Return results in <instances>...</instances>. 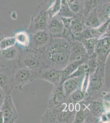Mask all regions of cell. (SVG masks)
<instances>
[{
    "label": "cell",
    "instance_id": "cell-16",
    "mask_svg": "<svg viewBox=\"0 0 110 123\" xmlns=\"http://www.w3.org/2000/svg\"><path fill=\"white\" fill-rule=\"evenodd\" d=\"M89 58V56H85L79 60H75L69 63L63 69L61 83H63L69 76L74 72L82 64L86 63Z\"/></svg>",
    "mask_w": 110,
    "mask_h": 123
},
{
    "label": "cell",
    "instance_id": "cell-7",
    "mask_svg": "<svg viewBox=\"0 0 110 123\" xmlns=\"http://www.w3.org/2000/svg\"><path fill=\"white\" fill-rule=\"evenodd\" d=\"M0 109L3 112L4 123H15L18 119V113L14 104L12 94L6 95Z\"/></svg>",
    "mask_w": 110,
    "mask_h": 123
},
{
    "label": "cell",
    "instance_id": "cell-27",
    "mask_svg": "<svg viewBox=\"0 0 110 123\" xmlns=\"http://www.w3.org/2000/svg\"><path fill=\"white\" fill-rule=\"evenodd\" d=\"M62 21L64 26L65 28L69 29L71 21L74 18H67V17H60Z\"/></svg>",
    "mask_w": 110,
    "mask_h": 123
},
{
    "label": "cell",
    "instance_id": "cell-17",
    "mask_svg": "<svg viewBox=\"0 0 110 123\" xmlns=\"http://www.w3.org/2000/svg\"><path fill=\"white\" fill-rule=\"evenodd\" d=\"M95 10L102 24L110 20V0H103Z\"/></svg>",
    "mask_w": 110,
    "mask_h": 123
},
{
    "label": "cell",
    "instance_id": "cell-25",
    "mask_svg": "<svg viewBox=\"0 0 110 123\" xmlns=\"http://www.w3.org/2000/svg\"><path fill=\"white\" fill-rule=\"evenodd\" d=\"M86 96V93L81 89H78L72 93L69 96L67 99L74 104L83 101Z\"/></svg>",
    "mask_w": 110,
    "mask_h": 123
},
{
    "label": "cell",
    "instance_id": "cell-13",
    "mask_svg": "<svg viewBox=\"0 0 110 123\" xmlns=\"http://www.w3.org/2000/svg\"><path fill=\"white\" fill-rule=\"evenodd\" d=\"M86 56V50L82 42L75 40L70 43V63Z\"/></svg>",
    "mask_w": 110,
    "mask_h": 123
},
{
    "label": "cell",
    "instance_id": "cell-19",
    "mask_svg": "<svg viewBox=\"0 0 110 123\" xmlns=\"http://www.w3.org/2000/svg\"><path fill=\"white\" fill-rule=\"evenodd\" d=\"M71 11L77 16L82 17L83 0H65Z\"/></svg>",
    "mask_w": 110,
    "mask_h": 123
},
{
    "label": "cell",
    "instance_id": "cell-4",
    "mask_svg": "<svg viewBox=\"0 0 110 123\" xmlns=\"http://www.w3.org/2000/svg\"><path fill=\"white\" fill-rule=\"evenodd\" d=\"M39 71L18 65L14 68L12 77L13 89L21 90L23 87L39 78Z\"/></svg>",
    "mask_w": 110,
    "mask_h": 123
},
{
    "label": "cell",
    "instance_id": "cell-10",
    "mask_svg": "<svg viewBox=\"0 0 110 123\" xmlns=\"http://www.w3.org/2000/svg\"><path fill=\"white\" fill-rule=\"evenodd\" d=\"M98 60L106 63L110 54V35H105L97 41L95 51Z\"/></svg>",
    "mask_w": 110,
    "mask_h": 123
},
{
    "label": "cell",
    "instance_id": "cell-1",
    "mask_svg": "<svg viewBox=\"0 0 110 123\" xmlns=\"http://www.w3.org/2000/svg\"><path fill=\"white\" fill-rule=\"evenodd\" d=\"M70 43L63 37H53L40 53L44 65L63 69L70 63Z\"/></svg>",
    "mask_w": 110,
    "mask_h": 123
},
{
    "label": "cell",
    "instance_id": "cell-8",
    "mask_svg": "<svg viewBox=\"0 0 110 123\" xmlns=\"http://www.w3.org/2000/svg\"><path fill=\"white\" fill-rule=\"evenodd\" d=\"M62 74L63 69L44 65L39 70V78L56 85L62 83Z\"/></svg>",
    "mask_w": 110,
    "mask_h": 123
},
{
    "label": "cell",
    "instance_id": "cell-2",
    "mask_svg": "<svg viewBox=\"0 0 110 123\" xmlns=\"http://www.w3.org/2000/svg\"><path fill=\"white\" fill-rule=\"evenodd\" d=\"M98 65L92 73L89 74L86 98H99L105 90V73L106 63L98 61Z\"/></svg>",
    "mask_w": 110,
    "mask_h": 123
},
{
    "label": "cell",
    "instance_id": "cell-6",
    "mask_svg": "<svg viewBox=\"0 0 110 123\" xmlns=\"http://www.w3.org/2000/svg\"><path fill=\"white\" fill-rule=\"evenodd\" d=\"M31 35L32 36L28 47L40 53L50 43L52 39V37L46 29L39 31Z\"/></svg>",
    "mask_w": 110,
    "mask_h": 123
},
{
    "label": "cell",
    "instance_id": "cell-26",
    "mask_svg": "<svg viewBox=\"0 0 110 123\" xmlns=\"http://www.w3.org/2000/svg\"><path fill=\"white\" fill-rule=\"evenodd\" d=\"M16 43V42L14 37H7L2 39L0 42V51L14 46Z\"/></svg>",
    "mask_w": 110,
    "mask_h": 123
},
{
    "label": "cell",
    "instance_id": "cell-23",
    "mask_svg": "<svg viewBox=\"0 0 110 123\" xmlns=\"http://www.w3.org/2000/svg\"><path fill=\"white\" fill-rule=\"evenodd\" d=\"M97 40V39L94 38H88L84 39L80 41L85 46L87 54L89 57L95 53V45Z\"/></svg>",
    "mask_w": 110,
    "mask_h": 123
},
{
    "label": "cell",
    "instance_id": "cell-29",
    "mask_svg": "<svg viewBox=\"0 0 110 123\" xmlns=\"http://www.w3.org/2000/svg\"><path fill=\"white\" fill-rule=\"evenodd\" d=\"M0 123H4V117L3 112L0 109Z\"/></svg>",
    "mask_w": 110,
    "mask_h": 123
},
{
    "label": "cell",
    "instance_id": "cell-5",
    "mask_svg": "<svg viewBox=\"0 0 110 123\" xmlns=\"http://www.w3.org/2000/svg\"><path fill=\"white\" fill-rule=\"evenodd\" d=\"M17 65L39 72L44 64L40 53L28 47L21 49Z\"/></svg>",
    "mask_w": 110,
    "mask_h": 123
},
{
    "label": "cell",
    "instance_id": "cell-22",
    "mask_svg": "<svg viewBox=\"0 0 110 123\" xmlns=\"http://www.w3.org/2000/svg\"><path fill=\"white\" fill-rule=\"evenodd\" d=\"M14 37L16 43L24 47H28L30 43V37L27 32L22 31L16 34Z\"/></svg>",
    "mask_w": 110,
    "mask_h": 123
},
{
    "label": "cell",
    "instance_id": "cell-20",
    "mask_svg": "<svg viewBox=\"0 0 110 123\" xmlns=\"http://www.w3.org/2000/svg\"><path fill=\"white\" fill-rule=\"evenodd\" d=\"M62 0H51L47 10V13L49 20L57 15L61 6Z\"/></svg>",
    "mask_w": 110,
    "mask_h": 123
},
{
    "label": "cell",
    "instance_id": "cell-15",
    "mask_svg": "<svg viewBox=\"0 0 110 123\" xmlns=\"http://www.w3.org/2000/svg\"><path fill=\"white\" fill-rule=\"evenodd\" d=\"M85 28L83 17L77 16L74 18L69 28L73 39L81 41Z\"/></svg>",
    "mask_w": 110,
    "mask_h": 123
},
{
    "label": "cell",
    "instance_id": "cell-11",
    "mask_svg": "<svg viewBox=\"0 0 110 123\" xmlns=\"http://www.w3.org/2000/svg\"><path fill=\"white\" fill-rule=\"evenodd\" d=\"M15 67H0V88L4 91L6 95L12 94L13 90L12 77Z\"/></svg>",
    "mask_w": 110,
    "mask_h": 123
},
{
    "label": "cell",
    "instance_id": "cell-9",
    "mask_svg": "<svg viewBox=\"0 0 110 123\" xmlns=\"http://www.w3.org/2000/svg\"><path fill=\"white\" fill-rule=\"evenodd\" d=\"M67 100V98L63 89V83L54 85V87L49 97L48 108H58L66 103Z\"/></svg>",
    "mask_w": 110,
    "mask_h": 123
},
{
    "label": "cell",
    "instance_id": "cell-24",
    "mask_svg": "<svg viewBox=\"0 0 110 123\" xmlns=\"http://www.w3.org/2000/svg\"><path fill=\"white\" fill-rule=\"evenodd\" d=\"M57 15L67 18H75L77 16L70 9L65 0H62L61 8Z\"/></svg>",
    "mask_w": 110,
    "mask_h": 123
},
{
    "label": "cell",
    "instance_id": "cell-28",
    "mask_svg": "<svg viewBox=\"0 0 110 123\" xmlns=\"http://www.w3.org/2000/svg\"><path fill=\"white\" fill-rule=\"evenodd\" d=\"M6 94L1 88H0V107L1 106L2 104L4 101L6 97Z\"/></svg>",
    "mask_w": 110,
    "mask_h": 123
},
{
    "label": "cell",
    "instance_id": "cell-14",
    "mask_svg": "<svg viewBox=\"0 0 110 123\" xmlns=\"http://www.w3.org/2000/svg\"><path fill=\"white\" fill-rule=\"evenodd\" d=\"M85 76L70 77L63 82V89L67 98L74 91L78 89H81Z\"/></svg>",
    "mask_w": 110,
    "mask_h": 123
},
{
    "label": "cell",
    "instance_id": "cell-18",
    "mask_svg": "<svg viewBox=\"0 0 110 123\" xmlns=\"http://www.w3.org/2000/svg\"><path fill=\"white\" fill-rule=\"evenodd\" d=\"M84 24L88 28H95L102 25V23L98 16L95 9L87 14L83 18Z\"/></svg>",
    "mask_w": 110,
    "mask_h": 123
},
{
    "label": "cell",
    "instance_id": "cell-21",
    "mask_svg": "<svg viewBox=\"0 0 110 123\" xmlns=\"http://www.w3.org/2000/svg\"><path fill=\"white\" fill-rule=\"evenodd\" d=\"M103 0H83V18L97 7Z\"/></svg>",
    "mask_w": 110,
    "mask_h": 123
},
{
    "label": "cell",
    "instance_id": "cell-12",
    "mask_svg": "<svg viewBox=\"0 0 110 123\" xmlns=\"http://www.w3.org/2000/svg\"><path fill=\"white\" fill-rule=\"evenodd\" d=\"M64 26L60 17L56 16L49 21L46 30L52 38L63 37Z\"/></svg>",
    "mask_w": 110,
    "mask_h": 123
},
{
    "label": "cell",
    "instance_id": "cell-3",
    "mask_svg": "<svg viewBox=\"0 0 110 123\" xmlns=\"http://www.w3.org/2000/svg\"><path fill=\"white\" fill-rule=\"evenodd\" d=\"M51 1V0H45L37 7L32 14L27 30L28 33L32 34L39 31L46 29L49 21L47 10Z\"/></svg>",
    "mask_w": 110,
    "mask_h": 123
}]
</instances>
